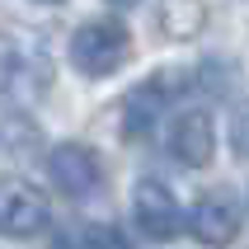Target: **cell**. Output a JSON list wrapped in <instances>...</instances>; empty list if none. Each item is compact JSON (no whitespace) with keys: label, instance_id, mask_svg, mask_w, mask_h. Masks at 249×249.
Instances as JSON below:
<instances>
[{"label":"cell","instance_id":"1","mask_svg":"<svg viewBox=\"0 0 249 249\" xmlns=\"http://www.w3.org/2000/svg\"><path fill=\"white\" fill-rule=\"evenodd\" d=\"M52 85V61L38 47V38L24 33H0V99L5 104H28Z\"/></svg>","mask_w":249,"mask_h":249},{"label":"cell","instance_id":"2","mask_svg":"<svg viewBox=\"0 0 249 249\" xmlns=\"http://www.w3.org/2000/svg\"><path fill=\"white\" fill-rule=\"evenodd\" d=\"M127 56H132V38L118 19H89L71 38V61L85 75H113Z\"/></svg>","mask_w":249,"mask_h":249},{"label":"cell","instance_id":"3","mask_svg":"<svg viewBox=\"0 0 249 249\" xmlns=\"http://www.w3.org/2000/svg\"><path fill=\"white\" fill-rule=\"evenodd\" d=\"M47 221H52V202L38 183H28V179L0 183V231L5 235H38Z\"/></svg>","mask_w":249,"mask_h":249},{"label":"cell","instance_id":"4","mask_svg":"<svg viewBox=\"0 0 249 249\" xmlns=\"http://www.w3.org/2000/svg\"><path fill=\"white\" fill-rule=\"evenodd\" d=\"M47 174H52V183L61 188L66 197H94L99 183H104V165H99V155L89 151V146H80V141H66V146H56L52 155H47Z\"/></svg>","mask_w":249,"mask_h":249},{"label":"cell","instance_id":"5","mask_svg":"<svg viewBox=\"0 0 249 249\" xmlns=\"http://www.w3.org/2000/svg\"><path fill=\"white\" fill-rule=\"evenodd\" d=\"M132 212H137V226L141 235L155 240V245H165V240L179 235V202L169 193L160 179H141L137 193H132Z\"/></svg>","mask_w":249,"mask_h":249},{"label":"cell","instance_id":"6","mask_svg":"<svg viewBox=\"0 0 249 249\" xmlns=\"http://www.w3.org/2000/svg\"><path fill=\"white\" fill-rule=\"evenodd\" d=\"M188 231L197 245H212V249L231 245L240 235V202L231 193H202L193 216H188Z\"/></svg>","mask_w":249,"mask_h":249},{"label":"cell","instance_id":"7","mask_svg":"<svg viewBox=\"0 0 249 249\" xmlns=\"http://www.w3.org/2000/svg\"><path fill=\"white\" fill-rule=\"evenodd\" d=\"M169 151H174V160L188 165V169L212 165V151H216L212 118L207 113H179V118L169 123Z\"/></svg>","mask_w":249,"mask_h":249},{"label":"cell","instance_id":"8","mask_svg":"<svg viewBox=\"0 0 249 249\" xmlns=\"http://www.w3.org/2000/svg\"><path fill=\"white\" fill-rule=\"evenodd\" d=\"M155 24H160L165 38L188 42V38H197V33L207 28V0H160Z\"/></svg>","mask_w":249,"mask_h":249},{"label":"cell","instance_id":"9","mask_svg":"<svg viewBox=\"0 0 249 249\" xmlns=\"http://www.w3.org/2000/svg\"><path fill=\"white\" fill-rule=\"evenodd\" d=\"M231 146H235L240 160H249V99L231 113Z\"/></svg>","mask_w":249,"mask_h":249},{"label":"cell","instance_id":"10","mask_svg":"<svg viewBox=\"0 0 249 249\" xmlns=\"http://www.w3.org/2000/svg\"><path fill=\"white\" fill-rule=\"evenodd\" d=\"M108 5H137V0H108Z\"/></svg>","mask_w":249,"mask_h":249},{"label":"cell","instance_id":"11","mask_svg":"<svg viewBox=\"0 0 249 249\" xmlns=\"http://www.w3.org/2000/svg\"><path fill=\"white\" fill-rule=\"evenodd\" d=\"M42 5H56V0H42Z\"/></svg>","mask_w":249,"mask_h":249}]
</instances>
